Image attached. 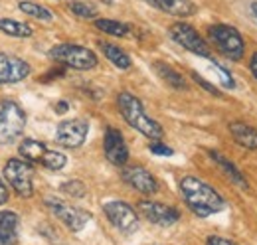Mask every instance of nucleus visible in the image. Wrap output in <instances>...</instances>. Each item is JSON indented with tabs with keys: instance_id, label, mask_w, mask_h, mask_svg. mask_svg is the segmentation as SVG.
<instances>
[{
	"instance_id": "nucleus-31",
	"label": "nucleus",
	"mask_w": 257,
	"mask_h": 245,
	"mask_svg": "<svg viewBox=\"0 0 257 245\" xmlns=\"http://www.w3.org/2000/svg\"><path fill=\"white\" fill-rule=\"evenodd\" d=\"M8 196H10L8 194V188H6V184L2 182V178H0V206L8 202Z\"/></svg>"
},
{
	"instance_id": "nucleus-1",
	"label": "nucleus",
	"mask_w": 257,
	"mask_h": 245,
	"mask_svg": "<svg viewBox=\"0 0 257 245\" xmlns=\"http://www.w3.org/2000/svg\"><path fill=\"white\" fill-rule=\"evenodd\" d=\"M180 194L190 212H194L198 217H208L225 208L224 198L210 184L196 176H184L180 180Z\"/></svg>"
},
{
	"instance_id": "nucleus-32",
	"label": "nucleus",
	"mask_w": 257,
	"mask_h": 245,
	"mask_svg": "<svg viewBox=\"0 0 257 245\" xmlns=\"http://www.w3.org/2000/svg\"><path fill=\"white\" fill-rule=\"evenodd\" d=\"M249 69H251V73L255 75V79H257V52L251 56V60H249Z\"/></svg>"
},
{
	"instance_id": "nucleus-34",
	"label": "nucleus",
	"mask_w": 257,
	"mask_h": 245,
	"mask_svg": "<svg viewBox=\"0 0 257 245\" xmlns=\"http://www.w3.org/2000/svg\"><path fill=\"white\" fill-rule=\"evenodd\" d=\"M251 12H253V16H255V20H257V0L251 4Z\"/></svg>"
},
{
	"instance_id": "nucleus-23",
	"label": "nucleus",
	"mask_w": 257,
	"mask_h": 245,
	"mask_svg": "<svg viewBox=\"0 0 257 245\" xmlns=\"http://www.w3.org/2000/svg\"><path fill=\"white\" fill-rule=\"evenodd\" d=\"M18 8L24 12V14H28V16H32L36 20H44V22H50V20H54V14L46 8V6H40V4H36V2H28V0H22L20 4H18Z\"/></svg>"
},
{
	"instance_id": "nucleus-16",
	"label": "nucleus",
	"mask_w": 257,
	"mask_h": 245,
	"mask_svg": "<svg viewBox=\"0 0 257 245\" xmlns=\"http://www.w3.org/2000/svg\"><path fill=\"white\" fill-rule=\"evenodd\" d=\"M229 133H231L233 141L239 147L249 149V151H257V129L249 127L247 122L233 121L229 122Z\"/></svg>"
},
{
	"instance_id": "nucleus-6",
	"label": "nucleus",
	"mask_w": 257,
	"mask_h": 245,
	"mask_svg": "<svg viewBox=\"0 0 257 245\" xmlns=\"http://www.w3.org/2000/svg\"><path fill=\"white\" fill-rule=\"evenodd\" d=\"M2 174L6 176L8 184L16 190L18 196L30 198L34 194V168L30 162L20 160V158H10L4 164Z\"/></svg>"
},
{
	"instance_id": "nucleus-24",
	"label": "nucleus",
	"mask_w": 257,
	"mask_h": 245,
	"mask_svg": "<svg viewBox=\"0 0 257 245\" xmlns=\"http://www.w3.org/2000/svg\"><path fill=\"white\" fill-rule=\"evenodd\" d=\"M95 26L101 32H105L109 36H117V38H125L128 34L127 24L117 22V20H105V18H101V20H95Z\"/></svg>"
},
{
	"instance_id": "nucleus-2",
	"label": "nucleus",
	"mask_w": 257,
	"mask_h": 245,
	"mask_svg": "<svg viewBox=\"0 0 257 245\" xmlns=\"http://www.w3.org/2000/svg\"><path fill=\"white\" fill-rule=\"evenodd\" d=\"M117 105H119V111L123 115V119L135 129L139 131L141 135H145L147 139L151 141H159L162 139L164 131H162L161 122H157L153 117L147 115L143 103L128 91H123L117 95Z\"/></svg>"
},
{
	"instance_id": "nucleus-27",
	"label": "nucleus",
	"mask_w": 257,
	"mask_h": 245,
	"mask_svg": "<svg viewBox=\"0 0 257 245\" xmlns=\"http://www.w3.org/2000/svg\"><path fill=\"white\" fill-rule=\"evenodd\" d=\"M62 190H64L65 194L73 196V198H83V196L87 194V188H85V184L79 182V180H69V182L62 184Z\"/></svg>"
},
{
	"instance_id": "nucleus-18",
	"label": "nucleus",
	"mask_w": 257,
	"mask_h": 245,
	"mask_svg": "<svg viewBox=\"0 0 257 245\" xmlns=\"http://www.w3.org/2000/svg\"><path fill=\"white\" fill-rule=\"evenodd\" d=\"M99 48H101V52L105 54V58L111 61L117 69H128L131 65H133V61L128 58V54H125L119 46H115V44H109V42H99Z\"/></svg>"
},
{
	"instance_id": "nucleus-3",
	"label": "nucleus",
	"mask_w": 257,
	"mask_h": 245,
	"mask_svg": "<svg viewBox=\"0 0 257 245\" xmlns=\"http://www.w3.org/2000/svg\"><path fill=\"white\" fill-rule=\"evenodd\" d=\"M208 40L210 44L222 54L227 60L239 61L245 54V46H243V38L241 34L225 24H216L208 28Z\"/></svg>"
},
{
	"instance_id": "nucleus-11",
	"label": "nucleus",
	"mask_w": 257,
	"mask_h": 245,
	"mask_svg": "<svg viewBox=\"0 0 257 245\" xmlns=\"http://www.w3.org/2000/svg\"><path fill=\"white\" fill-rule=\"evenodd\" d=\"M139 212L145 215L151 223L155 225H174L180 219V212L168 204H161V202H151V200H143L139 202Z\"/></svg>"
},
{
	"instance_id": "nucleus-13",
	"label": "nucleus",
	"mask_w": 257,
	"mask_h": 245,
	"mask_svg": "<svg viewBox=\"0 0 257 245\" xmlns=\"http://www.w3.org/2000/svg\"><path fill=\"white\" fill-rule=\"evenodd\" d=\"M30 65L24 60L10 54H0V85L24 81L30 75Z\"/></svg>"
},
{
	"instance_id": "nucleus-20",
	"label": "nucleus",
	"mask_w": 257,
	"mask_h": 245,
	"mask_svg": "<svg viewBox=\"0 0 257 245\" xmlns=\"http://www.w3.org/2000/svg\"><path fill=\"white\" fill-rule=\"evenodd\" d=\"M210 156L214 158V162H218V164H220V168H222V170H224L225 174L229 176V180H231V182L239 184L241 188H245V190H247V186H249V184H247V180H245V176H243V174L239 172V168H237V166H235L233 162H229V160L225 158L224 154L214 153V151L210 153Z\"/></svg>"
},
{
	"instance_id": "nucleus-30",
	"label": "nucleus",
	"mask_w": 257,
	"mask_h": 245,
	"mask_svg": "<svg viewBox=\"0 0 257 245\" xmlns=\"http://www.w3.org/2000/svg\"><path fill=\"white\" fill-rule=\"evenodd\" d=\"M206 245H235V243L229 241V239H225V237H220V235H210L206 239Z\"/></svg>"
},
{
	"instance_id": "nucleus-5",
	"label": "nucleus",
	"mask_w": 257,
	"mask_h": 245,
	"mask_svg": "<svg viewBox=\"0 0 257 245\" xmlns=\"http://www.w3.org/2000/svg\"><path fill=\"white\" fill-rule=\"evenodd\" d=\"M26 127V113L16 101H2L0 103V145L16 143Z\"/></svg>"
},
{
	"instance_id": "nucleus-29",
	"label": "nucleus",
	"mask_w": 257,
	"mask_h": 245,
	"mask_svg": "<svg viewBox=\"0 0 257 245\" xmlns=\"http://www.w3.org/2000/svg\"><path fill=\"white\" fill-rule=\"evenodd\" d=\"M149 149H151V153L159 154V156H172V154H174V151H172L170 147H166V145H162V143H157V141H155Z\"/></svg>"
},
{
	"instance_id": "nucleus-12",
	"label": "nucleus",
	"mask_w": 257,
	"mask_h": 245,
	"mask_svg": "<svg viewBox=\"0 0 257 245\" xmlns=\"http://www.w3.org/2000/svg\"><path fill=\"white\" fill-rule=\"evenodd\" d=\"M103 151H105L107 160H109L111 164H115V166H125V164L128 162L127 143H125L121 131L115 129V127H107V129H105Z\"/></svg>"
},
{
	"instance_id": "nucleus-8",
	"label": "nucleus",
	"mask_w": 257,
	"mask_h": 245,
	"mask_svg": "<svg viewBox=\"0 0 257 245\" xmlns=\"http://www.w3.org/2000/svg\"><path fill=\"white\" fill-rule=\"evenodd\" d=\"M103 212L113 227H117L121 233H135L139 229V215L128 206L127 202H107L103 206Z\"/></svg>"
},
{
	"instance_id": "nucleus-9",
	"label": "nucleus",
	"mask_w": 257,
	"mask_h": 245,
	"mask_svg": "<svg viewBox=\"0 0 257 245\" xmlns=\"http://www.w3.org/2000/svg\"><path fill=\"white\" fill-rule=\"evenodd\" d=\"M170 36L176 44H180L184 50L192 52L196 56H202V58H210L212 52H210V46L206 44V40L194 30L190 24L186 22H176L170 26Z\"/></svg>"
},
{
	"instance_id": "nucleus-25",
	"label": "nucleus",
	"mask_w": 257,
	"mask_h": 245,
	"mask_svg": "<svg viewBox=\"0 0 257 245\" xmlns=\"http://www.w3.org/2000/svg\"><path fill=\"white\" fill-rule=\"evenodd\" d=\"M69 10L73 12V16L83 18V20H91V18L97 16V8L93 4H89V2H71Z\"/></svg>"
},
{
	"instance_id": "nucleus-28",
	"label": "nucleus",
	"mask_w": 257,
	"mask_h": 245,
	"mask_svg": "<svg viewBox=\"0 0 257 245\" xmlns=\"http://www.w3.org/2000/svg\"><path fill=\"white\" fill-rule=\"evenodd\" d=\"M192 77H194V81H196L198 85H202V87H204V89H206L208 93H212V95H216V97H222V93L218 91V89H216L212 83H208V81H206L202 75H198L196 71H192Z\"/></svg>"
},
{
	"instance_id": "nucleus-33",
	"label": "nucleus",
	"mask_w": 257,
	"mask_h": 245,
	"mask_svg": "<svg viewBox=\"0 0 257 245\" xmlns=\"http://www.w3.org/2000/svg\"><path fill=\"white\" fill-rule=\"evenodd\" d=\"M67 109H69V105H67L65 101H60V103L56 105V113H60V115H62V113H65Z\"/></svg>"
},
{
	"instance_id": "nucleus-22",
	"label": "nucleus",
	"mask_w": 257,
	"mask_h": 245,
	"mask_svg": "<svg viewBox=\"0 0 257 245\" xmlns=\"http://www.w3.org/2000/svg\"><path fill=\"white\" fill-rule=\"evenodd\" d=\"M0 32H4L6 36H12V38H30L34 34L28 24L16 22V20H10V18L0 20Z\"/></svg>"
},
{
	"instance_id": "nucleus-21",
	"label": "nucleus",
	"mask_w": 257,
	"mask_h": 245,
	"mask_svg": "<svg viewBox=\"0 0 257 245\" xmlns=\"http://www.w3.org/2000/svg\"><path fill=\"white\" fill-rule=\"evenodd\" d=\"M155 71L159 73V77L164 79L168 85H172L174 89H186V81H184V77L174 69V67H170L168 63H164V61H155Z\"/></svg>"
},
{
	"instance_id": "nucleus-14",
	"label": "nucleus",
	"mask_w": 257,
	"mask_h": 245,
	"mask_svg": "<svg viewBox=\"0 0 257 245\" xmlns=\"http://www.w3.org/2000/svg\"><path fill=\"white\" fill-rule=\"evenodd\" d=\"M123 180L131 188H135L137 192H141L145 196H153L159 190L157 178L147 168H143V166H128V168H125L123 170Z\"/></svg>"
},
{
	"instance_id": "nucleus-10",
	"label": "nucleus",
	"mask_w": 257,
	"mask_h": 245,
	"mask_svg": "<svg viewBox=\"0 0 257 245\" xmlns=\"http://www.w3.org/2000/svg\"><path fill=\"white\" fill-rule=\"evenodd\" d=\"M89 133V125L83 119H69L58 125L56 131V141L65 149H79Z\"/></svg>"
},
{
	"instance_id": "nucleus-15",
	"label": "nucleus",
	"mask_w": 257,
	"mask_h": 245,
	"mask_svg": "<svg viewBox=\"0 0 257 245\" xmlns=\"http://www.w3.org/2000/svg\"><path fill=\"white\" fill-rule=\"evenodd\" d=\"M149 2L151 6L159 8L166 14H172V16H178V18H186V16H192L196 12V4L192 0H145Z\"/></svg>"
},
{
	"instance_id": "nucleus-17",
	"label": "nucleus",
	"mask_w": 257,
	"mask_h": 245,
	"mask_svg": "<svg viewBox=\"0 0 257 245\" xmlns=\"http://www.w3.org/2000/svg\"><path fill=\"white\" fill-rule=\"evenodd\" d=\"M18 243V215L10 210L0 212V245Z\"/></svg>"
},
{
	"instance_id": "nucleus-7",
	"label": "nucleus",
	"mask_w": 257,
	"mask_h": 245,
	"mask_svg": "<svg viewBox=\"0 0 257 245\" xmlns=\"http://www.w3.org/2000/svg\"><path fill=\"white\" fill-rule=\"evenodd\" d=\"M46 206L52 214L56 215L69 231H81L87 221L91 219V214L85 212V210H79V208H73L69 204H65L58 198H46Z\"/></svg>"
},
{
	"instance_id": "nucleus-4",
	"label": "nucleus",
	"mask_w": 257,
	"mask_h": 245,
	"mask_svg": "<svg viewBox=\"0 0 257 245\" xmlns=\"http://www.w3.org/2000/svg\"><path fill=\"white\" fill-rule=\"evenodd\" d=\"M50 58L54 61H58V63H62V65H65V67L77 69V71L93 69L99 63L95 52H91L89 48L79 46V44H60V46H54L50 50Z\"/></svg>"
},
{
	"instance_id": "nucleus-26",
	"label": "nucleus",
	"mask_w": 257,
	"mask_h": 245,
	"mask_svg": "<svg viewBox=\"0 0 257 245\" xmlns=\"http://www.w3.org/2000/svg\"><path fill=\"white\" fill-rule=\"evenodd\" d=\"M65 162H67L65 154L58 153V151H48L42 158V164L46 168H50V170H62L65 166Z\"/></svg>"
},
{
	"instance_id": "nucleus-19",
	"label": "nucleus",
	"mask_w": 257,
	"mask_h": 245,
	"mask_svg": "<svg viewBox=\"0 0 257 245\" xmlns=\"http://www.w3.org/2000/svg\"><path fill=\"white\" fill-rule=\"evenodd\" d=\"M18 153L22 158H26L28 162H42L44 154L48 153L46 145L40 143V141H34V139H24L20 145H18Z\"/></svg>"
}]
</instances>
